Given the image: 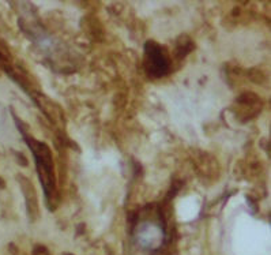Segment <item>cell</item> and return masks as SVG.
Wrapping results in <instances>:
<instances>
[{
  "instance_id": "obj_1",
  "label": "cell",
  "mask_w": 271,
  "mask_h": 255,
  "mask_svg": "<svg viewBox=\"0 0 271 255\" xmlns=\"http://www.w3.org/2000/svg\"><path fill=\"white\" fill-rule=\"evenodd\" d=\"M18 128L21 130L22 135L25 138V142L29 146V149L32 150V154L34 157L37 175H38L41 186H43L45 202L48 205V209L55 210L57 206V202H59V195H57L55 165H53V159H52L50 149L48 147L47 143L40 142V141L33 138L32 135H29L28 132L25 131L21 126Z\"/></svg>"
},
{
  "instance_id": "obj_2",
  "label": "cell",
  "mask_w": 271,
  "mask_h": 255,
  "mask_svg": "<svg viewBox=\"0 0 271 255\" xmlns=\"http://www.w3.org/2000/svg\"><path fill=\"white\" fill-rule=\"evenodd\" d=\"M143 66H144L146 74L151 78H162L169 73L171 62H169L164 47L153 40L146 41Z\"/></svg>"
},
{
  "instance_id": "obj_3",
  "label": "cell",
  "mask_w": 271,
  "mask_h": 255,
  "mask_svg": "<svg viewBox=\"0 0 271 255\" xmlns=\"http://www.w3.org/2000/svg\"><path fill=\"white\" fill-rule=\"evenodd\" d=\"M165 221L164 217L158 221L144 220L135 225V238L138 244L146 250H157L165 239Z\"/></svg>"
},
{
  "instance_id": "obj_4",
  "label": "cell",
  "mask_w": 271,
  "mask_h": 255,
  "mask_svg": "<svg viewBox=\"0 0 271 255\" xmlns=\"http://www.w3.org/2000/svg\"><path fill=\"white\" fill-rule=\"evenodd\" d=\"M193 44L192 40L190 37L183 36L181 37V41H178L177 47H176V56L178 59H183L184 56H187L190 52L192 51Z\"/></svg>"
},
{
  "instance_id": "obj_5",
  "label": "cell",
  "mask_w": 271,
  "mask_h": 255,
  "mask_svg": "<svg viewBox=\"0 0 271 255\" xmlns=\"http://www.w3.org/2000/svg\"><path fill=\"white\" fill-rule=\"evenodd\" d=\"M1 59H3V58H1V53H0V60H1Z\"/></svg>"
}]
</instances>
